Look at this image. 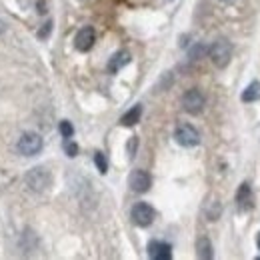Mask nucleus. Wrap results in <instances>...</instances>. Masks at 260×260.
<instances>
[{
  "mask_svg": "<svg viewBox=\"0 0 260 260\" xmlns=\"http://www.w3.org/2000/svg\"><path fill=\"white\" fill-rule=\"evenodd\" d=\"M208 54H210V60L216 68H226L230 58H232V44L226 38H220L208 48Z\"/></svg>",
  "mask_w": 260,
  "mask_h": 260,
  "instance_id": "obj_1",
  "label": "nucleus"
},
{
  "mask_svg": "<svg viewBox=\"0 0 260 260\" xmlns=\"http://www.w3.org/2000/svg\"><path fill=\"white\" fill-rule=\"evenodd\" d=\"M154 216H156V212H154V208L148 202L134 204L132 206V212H130V218H132V222L136 226H150L152 220H154Z\"/></svg>",
  "mask_w": 260,
  "mask_h": 260,
  "instance_id": "obj_2",
  "label": "nucleus"
},
{
  "mask_svg": "<svg viewBox=\"0 0 260 260\" xmlns=\"http://www.w3.org/2000/svg\"><path fill=\"white\" fill-rule=\"evenodd\" d=\"M24 182L28 184V188L34 192H44L48 186H50V174L48 170L44 168H32L26 176H24Z\"/></svg>",
  "mask_w": 260,
  "mask_h": 260,
  "instance_id": "obj_3",
  "label": "nucleus"
},
{
  "mask_svg": "<svg viewBox=\"0 0 260 260\" xmlns=\"http://www.w3.org/2000/svg\"><path fill=\"white\" fill-rule=\"evenodd\" d=\"M42 150V138L36 132H24L18 140V152L24 156H34Z\"/></svg>",
  "mask_w": 260,
  "mask_h": 260,
  "instance_id": "obj_4",
  "label": "nucleus"
},
{
  "mask_svg": "<svg viewBox=\"0 0 260 260\" xmlns=\"http://www.w3.org/2000/svg\"><path fill=\"white\" fill-rule=\"evenodd\" d=\"M174 138L184 148H192V146L200 144V134H198V130L192 124H180L174 132Z\"/></svg>",
  "mask_w": 260,
  "mask_h": 260,
  "instance_id": "obj_5",
  "label": "nucleus"
},
{
  "mask_svg": "<svg viewBox=\"0 0 260 260\" xmlns=\"http://www.w3.org/2000/svg\"><path fill=\"white\" fill-rule=\"evenodd\" d=\"M204 104H206V98H204V94L198 88L186 90L184 96H182V106H184V110L188 114H200L202 108H204Z\"/></svg>",
  "mask_w": 260,
  "mask_h": 260,
  "instance_id": "obj_6",
  "label": "nucleus"
},
{
  "mask_svg": "<svg viewBox=\"0 0 260 260\" xmlns=\"http://www.w3.org/2000/svg\"><path fill=\"white\" fill-rule=\"evenodd\" d=\"M94 42H96V32H94L92 26L80 28V30L76 32V36H74V46H76V50H80V52H88V50L94 46Z\"/></svg>",
  "mask_w": 260,
  "mask_h": 260,
  "instance_id": "obj_7",
  "label": "nucleus"
},
{
  "mask_svg": "<svg viewBox=\"0 0 260 260\" xmlns=\"http://www.w3.org/2000/svg\"><path fill=\"white\" fill-rule=\"evenodd\" d=\"M128 184H130V188H132L134 192L142 194V192H146V190L150 188L152 178H150V174H148L146 170H140V168H138V170H134V172L130 174Z\"/></svg>",
  "mask_w": 260,
  "mask_h": 260,
  "instance_id": "obj_8",
  "label": "nucleus"
},
{
  "mask_svg": "<svg viewBox=\"0 0 260 260\" xmlns=\"http://www.w3.org/2000/svg\"><path fill=\"white\" fill-rule=\"evenodd\" d=\"M148 256L152 260H170L172 258V248L168 242L152 240V242H148Z\"/></svg>",
  "mask_w": 260,
  "mask_h": 260,
  "instance_id": "obj_9",
  "label": "nucleus"
},
{
  "mask_svg": "<svg viewBox=\"0 0 260 260\" xmlns=\"http://www.w3.org/2000/svg\"><path fill=\"white\" fill-rule=\"evenodd\" d=\"M236 206L240 210H248L252 208V190H250V184L248 182H242L238 186V192H236Z\"/></svg>",
  "mask_w": 260,
  "mask_h": 260,
  "instance_id": "obj_10",
  "label": "nucleus"
},
{
  "mask_svg": "<svg viewBox=\"0 0 260 260\" xmlns=\"http://www.w3.org/2000/svg\"><path fill=\"white\" fill-rule=\"evenodd\" d=\"M128 62H130L128 50H118V52L110 58V62H108V72H110V74H116L120 68H124Z\"/></svg>",
  "mask_w": 260,
  "mask_h": 260,
  "instance_id": "obj_11",
  "label": "nucleus"
},
{
  "mask_svg": "<svg viewBox=\"0 0 260 260\" xmlns=\"http://www.w3.org/2000/svg\"><path fill=\"white\" fill-rule=\"evenodd\" d=\"M196 254H198V258H204V260H210L214 256V252H212V242H210L206 236H200V238H198V242H196Z\"/></svg>",
  "mask_w": 260,
  "mask_h": 260,
  "instance_id": "obj_12",
  "label": "nucleus"
},
{
  "mask_svg": "<svg viewBox=\"0 0 260 260\" xmlns=\"http://www.w3.org/2000/svg\"><path fill=\"white\" fill-rule=\"evenodd\" d=\"M140 116H142V106L136 104V106H132L128 112L120 118V124H122V126H134V124L140 120Z\"/></svg>",
  "mask_w": 260,
  "mask_h": 260,
  "instance_id": "obj_13",
  "label": "nucleus"
},
{
  "mask_svg": "<svg viewBox=\"0 0 260 260\" xmlns=\"http://www.w3.org/2000/svg\"><path fill=\"white\" fill-rule=\"evenodd\" d=\"M260 98V82H250L242 92V102H254Z\"/></svg>",
  "mask_w": 260,
  "mask_h": 260,
  "instance_id": "obj_14",
  "label": "nucleus"
},
{
  "mask_svg": "<svg viewBox=\"0 0 260 260\" xmlns=\"http://www.w3.org/2000/svg\"><path fill=\"white\" fill-rule=\"evenodd\" d=\"M206 52H208V48H206L204 44H194V46L190 48V54H188V56H190L192 60H200Z\"/></svg>",
  "mask_w": 260,
  "mask_h": 260,
  "instance_id": "obj_15",
  "label": "nucleus"
},
{
  "mask_svg": "<svg viewBox=\"0 0 260 260\" xmlns=\"http://www.w3.org/2000/svg\"><path fill=\"white\" fill-rule=\"evenodd\" d=\"M64 152L70 156V158H74V156L78 154V144H76V142H72L70 138H66L64 140Z\"/></svg>",
  "mask_w": 260,
  "mask_h": 260,
  "instance_id": "obj_16",
  "label": "nucleus"
},
{
  "mask_svg": "<svg viewBox=\"0 0 260 260\" xmlns=\"http://www.w3.org/2000/svg\"><path fill=\"white\" fill-rule=\"evenodd\" d=\"M94 162H96L98 170H100L102 174H106V170H108V162H106V158H104V154H102V152H96V154H94Z\"/></svg>",
  "mask_w": 260,
  "mask_h": 260,
  "instance_id": "obj_17",
  "label": "nucleus"
},
{
  "mask_svg": "<svg viewBox=\"0 0 260 260\" xmlns=\"http://www.w3.org/2000/svg\"><path fill=\"white\" fill-rule=\"evenodd\" d=\"M58 130H60L62 138H72V134H74V128H72V124H70L68 120H62L60 126H58Z\"/></svg>",
  "mask_w": 260,
  "mask_h": 260,
  "instance_id": "obj_18",
  "label": "nucleus"
},
{
  "mask_svg": "<svg viewBox=\"0 0 260 260\" xmlns=\"http://www.w3.org/2000/svg\"><path fill=\"white\" fill-rule=\"evenodd\" d=\"M126 148H128V156H130V158H134V154H136V148H138V138H136V136H132V138H130L128 146H126Z\"/></svg>",
  "mask_w": 260,
  "mask_h": 260,
  "instance_id": "obj_19",
  "label": "nucleus"
},
{
  "mask_svg": "<svg viewBox=\"0 0 260 260\" xmlns=\"http://www.w3.org/2000/svg\"><path fill=\"white\" fill-rule=\"evenodd\" d=\"M50 30H52V22L48 20V22H44V26H42V30L38 32V36H40V38H48Z\"/></svg>",
  "mask_w": 260,
  "mask_h": 260,
  "instance_id": "obj_20",
  "label": "nucleus"
},
{
  "mask_svg": "<svg viewBox=\"0 0 260 260\" xmlns=\"http://www.w3.org/2000/svg\"><path fill=\"white\" fill-rule=\"evenodd\" d=\"M44 8H46V2H40V4H38V12H46Z\"/></svg>",
  "mask_w": 260,
  "mask_h": 260,
  "instance_id": "obj_21",
  "label": "nucleus"
},
{
  "mask_svg": "<svg viewBox=\"0 0 260 260\" xmlns=\"http://www.w3.org/2000/svg\"><path fill=\"white\" fill-rule=\"evenodd\" d=\"M4 30H6V24H4V22H2V20H0V34L4 32Z\"/></svg>",
  "mask_w": 260,
  "mask_h": 260,
  "instance_id": "obj_22",
  "label": "nucleus"
},
{
  "mask_svg": "<svg viewBox=\"0 0 260 260\" xmlns=\"http://www.w3.org/2000/svg\"><path fill=\"white\" fill-rule=\"evenodd\" d=\"M256 244H258V250H260V232H258V240H256Z\"/></svg>",
  "mask_w": 260,
  "mask_h": 260,
  "instance_id": "obj_23",
  "label": "nucleus"
},
{
  "mask_svg": "<svg viewBox=\"0 0 260 260\" xmlns=\"http://www.w3.org/2000/svg\"><path fill=\"white\" fill-rule=\"evenodd\" d=\"M258 260H260V256H258Z\"/></svg>",
  "mask_w": 260,
  "mask_h": 260,
  "instance_id": "obj_24",
  "label": "nucleus"
}]
</instances>
